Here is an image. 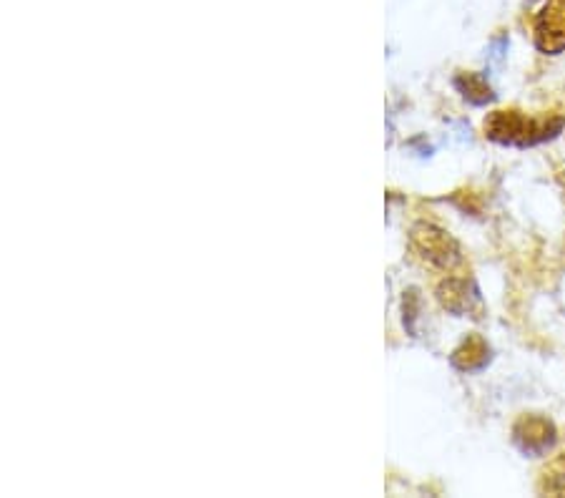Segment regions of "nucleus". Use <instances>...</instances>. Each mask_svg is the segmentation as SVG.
Returning <instances> with one entry per match:
<instances>
[{
  "mask_svg": "<svg viewBox=\"0 0 565 498\" xmlns=\"http://www.w3.org/2000/svg\"><path fill=\"white\" fill-rule=\"evenodd\" d=\"M565 116L545 114V116H528L518 109L508 111H493L485 119L483 129L490 141L500 146H518V149H528V146H538L543 141L555 139L563 131Z\"/></svg>",
  "mask_w": 565,
  "mask_h": 498,
  "instance_id": "obj_1",
  "label": "nucleus"
},
{
  "mask_svg": "<svg viewBox=\"0 0 565 498\" xmlns=\"http://www.w3.org/2000/svg\"><path fill=\"white\" fill-rule=\"evenodd\" d=\"M410 244L420 260H425L430 267H437V270L452 272L455 267L463 265L460 244L445 229L435 227V224H415L410 232Z\"/></svg>",
  "mask_w": 565,
  "mask_h": 498,
  "instance_id": "obj_2",
  "label": "nucleus"
},
{
  "mask_svg": "<svg viewBox=\"0 0 565 498\" xmlns=\"http://www.w3.org/2000/svg\"><path fill=\"white\" fill-rule=\"evenodd\" d=\"M555 441H558V431H555L553 421H548L545 415L530 413L520 415L518 421H515L513 443L525 456H545V453L555 446Z\"/></svg>",
  "mask_w": 565,
  "mask_h": 498,
  "instance_id": "obj_3",
  "label": "nucleus"
},
{
  "mask_svg": "<svg viewBox=\"0 0 565 498\" xmlns=\"http://www.w3.org/2000/svg\"><path fill=\"white\" fill-rule=\"evenodd\" d=\"M535 46L545 56L565 51V0H548L535 16Z\"/></svg>",
  "mask_w": 565,
  "mask_h": 498,
  "instance_id": "obj_4",
  "label": "nucleus"
},
{
  "mask_svg": "<svg viewBox=\"0 0 565 498\" xmlns=\"http://www.w3.org/2000/svg\"><path fill=\"white\" fill-rule=\"evenodd\" d=\"M437 300H440V305L445 307L447 312L465 317L473 315L480 307V292L470 277L450 275L437 285Z\"/></svg>",
  "mask_w": 565,
  "mask_h": 498,
  "instance_id": "obj_5",
  "label": "nucleus"
},
{
  "mask_svg": "<svg viewBox=\"0 0 565 498\" xmlns=\"http://www.w3.org/2000/svg\"><path fill=\"white\" fill-rule=\"evenodd\" d=\"M452 368H458L460 373H478L490 363V345L485 343L480 335H468L463 343L455 348L450 358Z\"/></svg>",
  "mask_w": 565,
  "mask_h": 498,
  "instance_id": "obj_6",
  "label": "nucleus"
},
{
  "mask_svg": "<svg viewBox=\"0 0 565 498\" xmlns=\"http://www.w3.org/2000/svg\"><path fill=\"white\" fill-rule=\"evenodd\" d=\"M452 83H455L458 94L463 96L468 104L485 106V104H490V101H495V94H493V89H490V83L485 81V76H480V73H458Z\"/></svg>",
  "mask_w": 565,
  "mask_h": 498,
  "instance_id": "obj_7",
  "label": "nucleus"
},
{
  "mask_svg": "<svg viewBox=\"0 0 565 498\" xmlns=\"http://www.w3.org/2000/svg\"><path fill=\"white\" fill-rule=\"evenodd\" d=\"M540 493H550V496H565V458L550 463L543 471L538 483Z\"/></svg>",
  "mask_w": 565,
  "mask_h": 498,
  "instance_id": "obj_8",
  "label": "nucleus"
},
{
  "mask_svg": "<svg viewBox=\"0 0 565 498\" xmlns=\"http://www.w3.org/2000/svg\"><path fill=\"white\" fill-rule=\"evenodd\" d=\"M563 187H565V177H563Z\"/></svg>",
  "mask_w": 565,
  "mask_h": 498,
  "instance_id": "obj_9",
  "label": "nucleus"
}]
</instances>
